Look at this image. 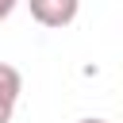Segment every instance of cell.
<instances>
[{"label": "cell", "mask_w": 123, "mask_h": 123, "mask_svg": "<svg viewBox=\"0 0 123 123\" xmlns=\"http://www.w3.org/2000/svg\"><path fill=\"white\" fill-rule=\"evenodd\" d=\"M15 4H19V0H0V23H4V19L15 12Z\"/></svg>", "instance_id": "obj_3"}, {"label": "cell", "mask_w": 123, "mask_h": 123, "mask_svg": "<svg viewBox=\"0 0 123 123\" xmlns=\"http://www.w3.org/2000/svg\"><path fill=\"white\" fill-rule=\"evenodd\" d=\"M27 8H31V19H35V23L58 31V27H69V23L77 19L81 0H27Z\"/></svg>", "instance_id": "obj_1"}, {"label": "cell", "mask_w": 123, "mask_h": 123, "mask_svg": "<svg viewBox=\"0 0 123 123\" xmlns=\"http://www.w3.org/2000/svg\"><path fill=\"white\" fill-rule=\"evenodd\" d=\"M77 123H108V119H77Z\"/></svg>", "instance_id": "obj_4"}, {"label": "cell", "mask_w": 123, "mask_h": 123, "mask_svg": "<svg viewBox=\"0 0 123 123\" xmlns=\"http://www.w3.org/2000/svg\"><path fill=\"white\" fill-rule=\"evenodd\" d=\"M19 92H23V77L15 65L0 62V123H12L15 115V104H19Z\"/></svg>", "instance_id": "obj_2"}]
</instances>
